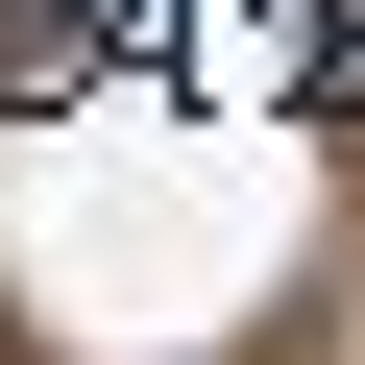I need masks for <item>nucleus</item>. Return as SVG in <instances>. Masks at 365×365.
Here are the masks:
<instances>
[{"label": "nucleus", "instance_id": "f257e3e1", "mask_svg": "<svg viewBox=\"0 0 365 365\" xmlns=\"http://www.w3.org/2000/svg\"><path fill=\"white\" fill-rule=\"evenodd\" d=\"M292 122H365V0H317V25H292Z\"/></svg>", "mask_w": 365, "mask_h": 365}]
</instances>
